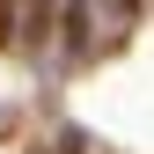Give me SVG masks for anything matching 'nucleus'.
I'll return each mask as SVG.
<instances>
[{
  "label": "nucleus",
  "instance_id": "obj_1",
  "mask_svg": "<svg viewBox=\"0 0 154 154\" xmlns=\"http://www.w3.org/2000/svg\"><path fill=\"white\" fill-rule=\"evenodd\" d=\"M73 51H88V0L66 8V59H73Z\"/></svg>",
  "mask_w": 154,
  "mask_h": 154
}]
</instances>
